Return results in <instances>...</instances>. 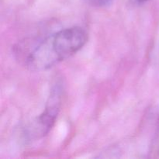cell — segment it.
<instances>
[{
	"label": "cell",
	"instance_id": "6da1fadb",
	"mask_svg": "<svg viewBox=\"0 0 159 159\" xmlns=\"http://www.w3.org/2000/svg\"><path fill=\"white\" fill-rule=\"evenodd\" d=\"M88 36L81 26L61 30L45 37L26 58V65L35 71H45L80 51Z\"/></svg>",
	"mask_w": 159,
	"mask_h": 159
},
{
	"label": "cell",
	"instance_id": "7a4b0ae2",
	"mask_svg": "<svg viewBox=\"0 0 159 159\" xmlns=\"http://www.w3.org/2000/svg\"><path fill=\"white\" fill-rule=\"evenodd\" d=\"M63 87L57 83L51 89L44 111L26 129V136L29 140L38 139L48 134L54 127L60 111Z\"/></svg>",
	"mask_w": 159,
	"mask_h": 159
},
{
	"label": "cell",
	"instance_id": "3957f363",
	"mask_svg": "<svg viewBox=\"0 0 159 159\" xmlns=\"http://www.w3.org/2000/svg\"><path fill=\"white\" fill-rule=\"evenodd\" d=\"M86 4L96 8H105L111 6L114 0H83Z\"/></svg>",
	"mask_w": 159,
	"mask_h": 159
},
{
	"label": "cell",
	"instance_id": "277c9868",
	"mask_svg": "<svg viewBox=\"0 0 159 159\" xmlns=\"http://www.w3.org/2000/svg\"><path fill=\"white\" fill-rule=\"evenodd\" d=\"M138 1L140 2H147L148 0H138Z\"/></svg>",
	"mask_w": 159,
	"mask_h": 159
}]
</instances>
